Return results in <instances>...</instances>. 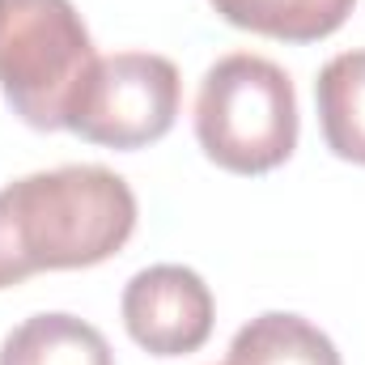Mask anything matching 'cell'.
I'll use <instances>...</instances> for the list:
<instances>
[{
	"label": "cell",
	"instance_id": "8",
	"mask_svg": "<svg viewBox=\"0 0 365 365\" xmlns=\"http://www.w3.org/2000/svg\"><path fill=\"white\" fill-rule=\"evenodd\" d=\"M225 365H344V361H340L331 336L319 331L310 319L268 310L234 336Z\"/></svg>",
	"mask_w": 365,
	"mask_h": 365
},
{
	"label": "cell",
	"instance_id": "5",
	"mask_svg": "<svg viewBox=\"0 0 365 365\" xmlns=\"http://www.w3.org/2000/svg\"><path fill=\"white\" fill-rule=\"evenodd\" d=\"M212 289L182 264H153L123 284V327L153 357H182L212 336Z\"/></svg>",
	"mask_w": 365,
	"mask_h": 365
},
{
	"label": "cell",
	"instance_id": "1",
	"mask_svg": "<svg viewBox=\"0 0 365 365\" xmlns=\"http://www.w3.org/2000/svg\"><path fill=\"white\" fill-rule=\"evenodd\" d=\"M136 230V195L106 166H60L0 187V289L93 268Z\"/></svg>",
	"mask_w": 365,
	"mask_h": 365
},
{
	"label": "cell",
	"instance_id": "9",
	"mask_svg": "<svg viewBox=\"0 0 365 365\" xmlns=\"http://www.w3.org/2000/svg\"><path fill=\"white\" fill-rule=\"evenodd\" d=\"M230 26L280 38V43H319L336 34L357 0H208Z\"/></svg>",
	"mask_w": 365,
	"mask_h": 365
},
{
	"label": "cell",
	"instance_id": "7",
	"mask_svg": "<svg viewBox=\"0 0 365 365\" xmlns=\"http://www.w3.org/2000/svg\"><path fill=\"white\" fill-rule=\"evenodd\" d=\"M319 128L340 162L365 166V51H340L314 81Z\"/></svg>",
	"mask_w": 365,
	"mask_h": 365
},
{
	"label": "cell",
	"instance_id": "4",
	"mask_svg": "<svg viewBox=\"0 0 365 365\" xmlns=\"http://www.w3.org/2000/svg\"><path fill=\"white\" fill-rule=\"evenodd\" d=\"M179 102L182 81L175 60L153 51H115L93 64L68 115V132L106 149H145L175 128Z\"/></svg>",
	"mask_w": 365,
	"mask_h": 365
},
{
	"label": "cell",
	"instance_id": "2",
	"mask_svg": "<svg viewBox=\"0 0 365 365\" xmlns=\"http://www.w3.org/2000/svg\"><path fill=\"white\" fill-rule=\"evenodd\" d=\"M195 140L230 175H268L297 149V93L289 73L251 51L221 56L195 93Z\"/></svg>",
	"mask_w": 365,
	"mask_h": 365
},
{
	"label": "cell",
	"instance_id": "3",
	"mask_svg": "<svg viewBox=\"0 0 365 365\" xmlns=\"http://www.w3.org/2000/svg\"><path fill=\"white\" fill-rule=\"evenodd\" d=\"M93 64V38L73 0H0V90L21 123L68 128Z\"/></svg>",
	"mask_w": 365,
	"mask_h": 365
},
{
	"label": "cell",
	"instance_id": "6",
	"mask_svg": "<svg viewBox=\"0 0 365 365\" xmlns=\"http://www.w3.org/2000/svg\"><path fill=\"white\" fill-rule=\"evenodd\" d=\"M0 365H115V353L93 323L64 310H47L30 314L4 336Z\"/></svg>",
	"mask_w": 365,
	"mask_h": 365
}]
</instances>
